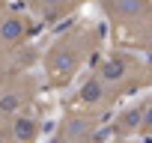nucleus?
<instances>
[{"label": "nucleus", "mask_w": 152, "mask_h": 143, "mask_svg": "<svg viewBox=\"0 0 152 143\" xmlns=\"http://www.w3.org/2000/svg\"><path fill=\"white\" fill-rule=\"evenodd\" d=\"M90 72L99 81H104L119 98L140 96L143 90L152 87V60L143 57L137 48H128V45L104 48L96 57Z\"/></svg>", "instance_id": "obj_2"}, {"label": "nucleus", "mask_w": 152, "mask_h": 143, "mask_svg": "<svg viewBox=\"0 0 152 143\" xmlns=\"http://www.w3.org/2000/svg\"><path fill=\"white\" fill-rule=\"evenodd\" d=\"M107 134L110 137H131V140L152 137V96H146V98L137 96L134 101L116 107L110 113Z\"/></svg>", "instance_id": "obj_5"}, {"label": "nucleus", "mask_w": 152, "mask_h": 143, "mask_svg": "<svg viewBox=\"0 0 152 143\" xmlns=\"http://www.w3.org/2000/svg\"><path fill=\"white\" fill-rule=\"evenodd\" d=\"M104 51V33L96 21L78 18L60 30L45 48L39 72L48 90H69L93 69L96 57Z\"/></svg>", "instance_id": "obj_1"}, {"label": "nucleus", "mask_w": 152, "mask_h": 143, "mask_svg": "<svg viewBox=\"0 0 152 143\" xmlns=\"http://www.w3.org/2000/svg\"><path fill=\"white\" fill-rule=\"evenodd\" d=\"M90 0H21V6L39 21V24H60L69 21L81 6H87Z\"/></svg>", "instance_id": "obj_7"}, {"label": "nucleus", "mask_w": 152, "mask_h": 143, "mask_svg": "<svg viewBox=\"0 0 152 143\" xmlns=\"http://www.w3.org/2000/svg\"><path fill=\"white\" fill-rule=\"evenodd\" d=\"M42 24L18 6H3L0 9V60H6L18 51H24L27 45H33V36Z\"/></svg>", "instance_id": "obj_4"}, {"label": "nucleus", "mask_w": 152, "mask_h": 143, "mask_svg": "<svg viewBox=\"0 0 152 143\" xmlns=\"http://www.w3.org/2000/svg\"><path fill=\"white\" fill-rule=\"evenodd\" d=\"M45 122L39 110L0 116V143H42Z\"/></svg>", "instance_id": "obj_6"}, {"label": "nucleus", "mask_w": 152, "mask_h": 143, "mask_svg": "<svg viewBox=\"0 0 152 143\" xmlns=\"http://www.w3.org/2000/svg\"><path fill=\"white\" fill-rule=\"evenodd\" d=\"M128 48L152 51V0H93Z\"/></svg>", "instance_id": "obj_3"}, {"label": "nucleus", "mask_w": 152, "mask_h": 143, "mask_svg": "<svg viewBox=\"0 0 152 143\" xmlns=\"http://www.w3.org/2000/svg\"><path fill=\"white\" fill-rule=\"evenodd\" d=\"M3 6H6V0H0V9H3Z\"/></svg>", "instance_id": "obj_9"}, {"label": "nucleus", "mask_w": 152, "mask_h": 143, "mask_svg": "<svg viewBox=\"0 0 152 143\" xmlns=\"http://www.w3.org/2000/svg\"><path fill=\"white\" fill-rule=\"evenodd\" d=\"M110 143H140V140H131V137H110Z\"/></svg>", "instance_id": "obj_8"}]
</instances>
